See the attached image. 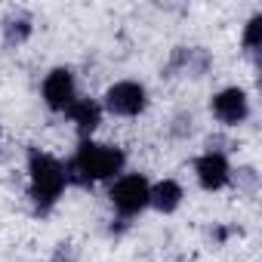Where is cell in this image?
<instances>
[{"label":"cell","instance_id":"10","mask_svg":"<svg viewBox=\"0 0 262 262\" xmlns=\"http://www.w3.org/2000/svg\"><path fill=\"white\" fill-rule=\"evenodd\" d=\"M182 198H185V191L176 179H161L148 191V207H155L158 213H173V210H179Z\"/></svg>","mask_w":262,"mask_h":262},{"label":"cell","instance_id":"9","mask_svg":"<svg viewBox=\"0 0 262 262\" xmlns=\"http://www.w3.org/2000/svg\"><path fill=\"white\" fill-rule=\"evenodd\" d=\"M71 117V123L77 126V133L80 139H90L93 136V129L102 123V105L96 99H74V105L65 111Z\"/></svg>","mask_w":262,"mask_h":262},{"label":"cell","instance_id":"5","mask_svg":"<svg viewBox=\"0 0 262 262\" xmlns=\"http://www.w3.org/2000/svg\"><path fill=\"white\" fill-rule=\"evenodd\" d=\"M40 93H43V102H47L50 111H62V114H65V111L74 105V99H77V86H74L71 68H53V71L43 77Z\"/></svg>","mask_w":262,"mask_h":262},{"label":"cell","instance_id":"6","mask_svg":"<svg viewBox=\"0 0 262 262\" xmlns=\"http://www.w3.org/2000/svg\"><path fill=\"white\" fill-rule=\"evenodd\" d=\"M210 111H213V117H216L219 123H225V126H237V123H244V120L250 117V99H247L244 90L228 86V90H222V93L213 96Z\"/></svg>","mask_w":262,"mask_h":262},{"label":"cell","instance_id":"2","mask_svg":"<svg viewBox=\"0 0 262 262\" xmlns=\"http://www.w3.org/2000/svg\"><path fill=\"white\" fill-rule=\"evenodd\" d=\"M28 194L37 213H50L56 207V201L62 198L68 176H65V164L40 148L28 151Z\"/></svg>","mask_w":262,"mask_h":262},{"label":"cell","instance_id":"11","mask_svg":"<svg viewBox=\"0 0 262 262\" xmlns=\"http://www.w3.org/2000/svg\"><path fill=\"white\" fill-rule=\"evenodd\" d=\"M31 16L25 13V10H13V13H7V19H4V47L7 50H13V47H22L28 37H31Z\"/></svg>","mask_w":262,"mask_h":262},{"label":"cell","instance_id":"3","mask_svg":"<svg viewBox=\"0 0 262 262\" xmlns=\"http://www.w3.org/2000/svg\"><path fill=\"white\" fill-rule=\"evenodd\" d=\"M148 179L142 173H123L114 179V185L108 188V201L117 213V222H129L133 216H139L148 207Z\"/></svg>","mask_w":262,"mask_h":262},{"label":"cell","instance_id":"12","mask_svg":"<svg viewBox=\"0 0 262 262\" xmlns=\"http://www.w3.org/2000/svg\"><path fill=\"white\" fill-rule=\"evenodd\" d=\"M259 37H262V16H253V19L247 22V31H244V50H247L250 56L259 53Z\"/></svg>","mask_w":262,"mask_h":262},{"label":"cell","instance_id":"13","mask_svg":"<svg viewBox=\"0 0 262 262\" xmlns=\"http://www.w3.org/2000/svg\"><path fill=\"white\" fill-rule=\"evenodd\" d=\"M237 185H244L247 191H256V170H250V167H244V170H237V176H231Z\"/></svg>","mask_w":262,"mask_h":262},{"label":"cell","instance_id":"7","mask_svg":"<svg viewBox=\"0 0 262 262\" xmlns=\"http://www.w3.org/2000/svg\"><path fill=\"white\" fill-rule=\"evenodd\" d=\"M213 59L201 47H176L170 62H167V77H204L210 71Z\"/></svg>","mask_w":262,"mask_h":262},{"label":"cell","instance_id":"8","mask_svg":"<svg viewBox=\"0 0 262 262\" xmlns=\"http://www.w3.org/2000/svg\"><path fill=\"white\" fill-rule=\"evenodd\" d=\"M194 176L201 182L204 191H219L231 182V167H228V158L225 151H204L198 161H194Z\"/></svg>","mask_w":262,"mask_h":262},{"label":"cell","instance_id":"1","mask_svg":"<svg viewBox=\"0 0 262 262\" xmlns=\"http://www.w3.org/2000/svg\"><path fill=\"white\" fill-rule=\"evenodd\" d=\"M123 164H126V155L117 145L83 139L77 145V151L71 155V161L65 164V176H68V182H74L80 188H90L96 182L114 179L123 170Z\"/></svg>","mask_w":262,"mask_h":262},{"label":"cell","instance_id":"4","mask_svg":"<svg viewBox=\"0 0 262 262\" xmlns=\"http://www.w3.org/2000/svg\"><path fill=\"white\" fill-rule=\"evenodd\" d=\"M105 108L117 117H136L148 108V93L136 80H117L105 93Z\"/></svg>","mask_w":262,"mask_h":262}]
</instances>
